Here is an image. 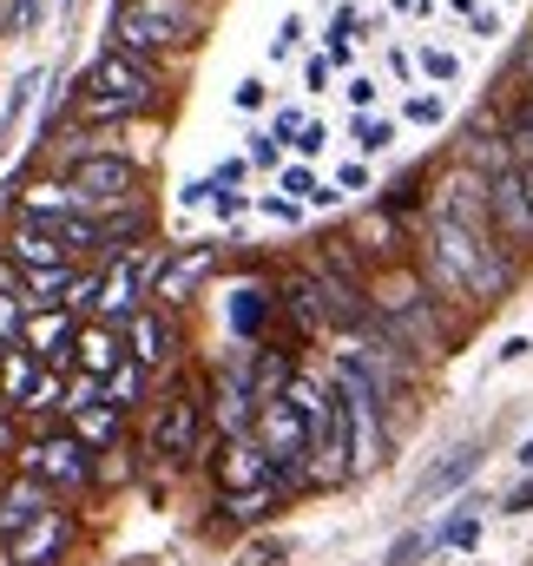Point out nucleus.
I'll return each mask as SVG.
<instances>
[{
  "label": "nucleus",
  "instance_id": "1",
  "mask_svg": "<svg viewBox=\"0 0 533 566\" xmlns=\"http://www.w3.org/2000/svg\"><path fill=\"white\" fill-rule=\"evenodd\" d=\"M113 33H119V53L138 60H158L165 46H185L205 33V13L191 0H119L113 7Z\"/></svg>",
  "mask_w": 533,
  "mask_h": 566
},
{
  "label": "nucleus",
  "instance_id": "2",
  "mask_svg": "<svg viewBox=\"0 0 533 566\" xmlns=\"http://www.w3.org/2000/svg\"><path fill=\"white\" fill-rule=\"evenodd\" d=\"M20 474L27 481H40L53 501H66V494H93V481H100V461H93V448L66 428V434H33L27 448H20Z\"/></svg>",
  "mask_w": 533,
  "mask_h": 566
},
{
  "label": "nucleus",
  "instance_id": "3",
  "mask_svg": "<svg viewBox=\"0 0 533 566\" xmlns=\"http://www.w3.org/2000/svg\"><path fill=\"white\" fill-rule=\"evenodd\" d=\"M158 277V258L151 251H133V258H119L106 277H100V296H93V323H133L138 310H145V290Z\"/></svg>",
  "mask_w": 533,
  "mask_h": 566
},
{
  "label": "nucleus",
  "instance_id": "4",
  "mask_svg": "<svg viewBox=\"0 0 533 566\" xmlns=\"http://www.w3.org/2000/svg\"><path fill=\"white\" fill-rule=\"evenodd\" d=\"M80 93H106V99H126V106H151L158 93V60H138V53H100L80 80Z\"/></svg>",
  "mask_w": 533,
  "mask_h": 566
},
{
  "label": "nucleus",
  "instance_id": "5",
  "mask_svg": "<svg viewBox=\"0 0 533 566\" xmlns=\"http://www.w3.org/2000/svg\"><path fill=\"white\" fill-rule=\"evenodd\" d=\"M133 185H138V171L119 158V151H100V158H86V165L73 171V191L86 198V218H93V211H119V205H133L138 198Z\"/></svg>",
  "mask_w": 533,
  "mask_h": 566
},
{
  "label": "nucleus",
  "instance_id": "6",
  "mask_svg": "<svg viewBox=\"0 0 533 566\" xmlns=\"http://www.w3.org/2000/svg\"><path fill=\"white\" fill-rule=\"evenodd\" d=\"M488 211H494V231H501L514 251H527L533 244V198H527V185H521V165L494 171V185H488Z\"/></svg>",
  "mask_w": 533,
  "mask_h": 566
},
{
  "label": "nucleus",
  "instance_id": "7",
  "mask_svg": "<svg viewBox=\"0 0 533 566\" xmlns=\"http://www.w3.org/2000/svg\"><path fill=\"white\" fill-rule=\"evenodd\" d=\"M151 454L165 461V468H185L191 454H198V402H185V396H171L158 416H151Z\"/></svg>",
  "mask_w": 533,
  "mask_h": 566
},
{
  "label": "nucleus",
  "instance_id": "8",
  "mask_svg": "<svg viewBox=\"0 0 533 566\" xmlns=\"http://www.w3.org/2000/svg\"><path fill=\"white\" fill-rule=\"evenodd\" d=\"M218 488H224V494L276 488V474H270V454L258 448V434H231V441H224V454H218Z\"/></svg>",
  "mask_w": 533,
  "mask_h": 566
},
{
  "label": "nucleus",
  "instance_id": "9",
  "mask_svg": "<svg viewBox=\"0 0 533 566\" xmlns=\"http://www.w3.org/2000/svg\"><path fill=\"white\" fill-rule=\"evenodd\" d=\"M7 258H13L20 271L73 264V258H66V238H60V224H53V218H20V224H13V238H7Z\"/></svg>",
  "mask_w": 533,
  "mask_h": 566
},
{
  "label": "nucleus",
  "instance_id": "10",
  "mask_svg": "<svg viewBox=\"0 0 533 566\" xmlns=\"http://www.w3.org/2000/svg\"><path fill=\"white\" fill-rule=\"evenodd\" d=\"M218 271V244H191L185 258H171V264H158V277H151V296L165 303V310H178L198 283Z\"/></svg>",
  "mask_w": 533,
  "mask_h": 566
},
{
  "label": "nucleus",
  "instance_id": "11",
  "mask_svg": "<svg viewBox=\"0 0 533 566\" xmlns=\"http://www.w3.org/2000/svg\"><path fill=\"white\" fill-rule=\"evenodd\" d=\"M66 547H73V514L66 507H53L40 527H27L7 554H13V566H60L66 560Z\"/></svg>",
  "mask_w": 533,
  "mask_h": 566
},
{
  "label": "nucleus",
  "instance_id": "12",
  "mask_svg": "<svg viewBox=\"0 0 533 566\" xmlns=\"http://www.w3.org/2000/svg\"><path fill=\"white\" fill-rule=\"evenodd\" d=\"M53 514V494L40 488V481H13V488H0V547H13L27 527H40Z\"/></svg>",
  "mask_w": 533,
  "mask_h": 566
},
{
  "label": "nucleus",
  "instance_id": "13",
  "mask_svg": "<svg viewBox=\"0 0 533 566\" xmlns=\"http://www.w3.org/2000/svg\"><path fill=\"white\" fill-rule=\"evenodd\" d=\"M73 336H80L73 310H33V316H27V336H20V343H27V349H33V356L46 363V369H60V363H66V349H73Z\"/></svg>",
  "mask_w": 533,
  "mask_h": 566
},
{
  "label": "nucleus",
  "instance_id": "14",
  "mask_svg": "<svg viewBox=\"0 0 533 566\" xmlns=\"http://www.w3.org/2000/svg\"><path fill=\"white\" fill-rule=\"evenodd\" d=\"M73 363H80V376H113L119 363H126V336L113 329V323H80V336H73Z\"/></svg>",
  "mask_w": 533,
  "mask_h": 566
},
{
  "label": "nucleus",
  "instance_id": "15",
  "mask_svg": "<svg viewBox=\"0 0 533 566\" xmlns=\"http://www.w3.org/2000/svg\"><path fill=\"white\" fill-rule=\"evenodd\" d=\"M481 461H488V454H481V441H461L454 454H441V461H435V468L421 474V488H415V501L428 507V501H441V494H454V488H468V481L481 474Z\"/></svg>",
  "mask_w": 533,
  "mask_h": 566
},
{
  "label": "nucleus",
  "instance_id": "16",
  "mask_svg": "<svg viewBox=\"0 0 533 566\" xmlns=\"http://www.w3.org/2000/svg\"><path fill=\"white\" fill-rule=\"evenodd\" d=\"M40 376H46V363H40L27 343H20V349H7V356H0V402H7V409H27V396H33V382H40Z\"/></svg>",
  "mask_w": 533,
  "mask_h": 566
},
{
  "label": "nucleus",
  "instance_id": "17",
  "mask_svg": "<svg viewBox=\"0 0 533 566\" xmlns=\"http://www.w3.org/2000/svg\"><path fill=\"white\" fill-rule=\"evenodd\" d=\"M126 343H133V363L151 376L165 356H171V336H165V316H151V310H138L133 323H126Z\"/></svg>",
  "mask_w": 533,
  "mask_h": 566
},
{
  "label": "nucleus",
  "instance_id": "18",
  "mask_svg": "<svg viewBox=\"0 0 533 566\" xmlns=\"http://www.w3.org/2000/svg\"><path fill=\"white\" fill-rule=\"evenodd\" d=\"M218 507H224V521H238V527H258V521H270V514L283 507V488H251V494H224Z\"/></svg>",
  "mask_w": 533,
  "mask_h": 566
},
{
  "label": "nucleus",
  "instance_id": "19",
  "mask_svg": "<svg viewBox=\"0 0 533 566\" xmlns=\"http://www.w3.org/2000/svg\"><path fill=\"white\" fill-rule=\"evenodd\" d=\"M481 541V501H461L441 527H435V547H454V554H468Z\"/></svg>",
  "mask_w": 533,
  "mask_h": 566
},
{
  "label": "nucleus",
  "instance_id": "20",
  "mask_svg": "<svg viewBox=\"0 0 533 566\" xmlns=\"http://www.w3.org/2000/svg\"><path fill=\"white\" fill-rule=\"evenodd\" d=\"M145 382H151V376H145V369L133 363V356H126V363H119V369L106 376V409H119V416H133L138 402H145Z\"/></svg>",
  "mask_w": 533,
  "mask_h": 566
},
{
  "label": "nucleus",
  "instance_id": "21",
  "mask_svg": "<svg viewBox=\"0 0 533 566\" xmlns=\"http://www.w3.org/2000/svg\"><path fill=\"white\" fill-rule=\"evenodd\" d=\"M119 428H126V416H119V409H106V402H100V409H86V416H73V434H80L93 454H100V448H113V441H119Z\"/></svg>",
  "mask_w": 533,
  "mask_h": 566
},
{
  "label": "nucleus",
  "instance_id": "22",
  "mask_svg": "<svg viewBox=\"0 0 533 566\" xmlns=\"http://www.w3.org/2000/svg\"><path fill=\"white\" fill-rule=\"evenodd\" d=\"M276 191H283V198H296V205H316L330 185H323L310 165H283V171H276Z\"/></svg>",
  "mask_w": 533,
  "mask_h": 566
},
{
  "label": "nucleus",
  "instance_id": "23",
  "mask_svg": "<svg viewBox=\"0 0 533 566\" xmlns=\"http://www.w3.org/2000/svg\"><path fill=\"white\" fill-rule=\"evenodd\" d=\"M100 402H106V382H100V376H66V396H60L66 422H73V416H86V409H100Z\"/></svg>",
  "mask_w": 533,
  "mask_h": 566
},
{
  "label": "nucleus",
  "instance_id": "24",
  "mask_svg": "<svg viewBox=\"0 0 533 566\" xmlns=\"http://www.w3.org/2000/svg\"><path fill=\"white\" fill-rule=\"evenodd\" d=\"M138 106H126V99H106V93H86L80 99V119L86 126H113V119H133Z\"/></svg>",
  "mask_w": 533,
  "mask_h": 566
},
{
  "label": "nucleus",
  "instance_id": "25",
  "mask_svg": "<svg viewBox=\"0 0 533 566\" xmlns=\"http://www.w3.org/2000/svg\"><path fill=\"white\" fill-rule=\"evenodd\" d=\"M356 145H363L369 158H376V151H389V145H396V119H376V113H363V119H356Z\"/></svg>",
  "mask_w": 533,
  "mask_h": 566
},
{
  "label": "nucleus",
  "instance_id": "26",
  "mask_svg": "<svg viewBox=\"0 0 533 566\" xmlns=\"http://www.w3.org/2000/svg\"><path fill=\"white\" fill-rule=\"evenodd\" d=\"M40 80H46V73H27V80H20V86H13V93H7V113H0V139H7V133H13V126H20V113H27V106H33V86H40Z\"/></svg>",
  "mask_w": 533,
  "mask_h": 566
},
{
  "label": "nucleus",
  "instance_id": "27",
  "mask_svg": "<svg viewBox=\"0 0 533 566\" xmlns=\"http://www.w3.org/2000/svg\"><path fill=\"white\" fill-rule=\"evenodd\" d=\"M40 20H46V0H7V13H0L7 33H33Z\"/></svg>",
  "mask_w": 533,
  "mask_h": 566
},
{
  "label": "nucleus",
  "instance_id": "28",
  "mask_svg": "<svg viewBox=\"0 0 533 566\" xmlns=\"http://www.w3.org/2000/svg\"><path fill=\"white\" fill-rule=\"evenodd\" d=\"M508 158L514 165H533V99L514 113V133H508Z\"/></svg>",
  "mask_w": 533,
  "mask_h": 566
},
{
  "label": "nucleus",
  "instance_id": "29",
  "mask_svg": "<svg viewBox=\"0 0 533 566\" xmlns=\"http://www.w3.org/2000/svg\"><path fill=\"white\" fill-rule=\"evenodd\" d=\"M415 66H421V73H428V80H441V86H448V80H454V73H461V60H454V53H448V46H421V53H415Z\"/></svg>",
  "mask_w": 533,
  "mask_h": 566
},
{
  "label": "nucleus",
  "instance_id": "30",
  "mask_svg": "<svg viewBox=\"0 0 533 566\" xmlns=\"http://www.w3.org/2000/svg\"><path fill=\"white\" fill-rule=\"evenodd\" d=\"M428 547H435V534H421V527H415V534H401L396 547H389V560H383V566H415Z\"/></svg>",
  "mask_w": 533,
  "mask_h": 566
},
{
  "label": "nucleus",
  "instance_id": "31",
  "mask_svg": "<svg viewBox=\"0 0 533 566\" xmlns=\"http://www.w3.org/2000/svg\"><path fill=\"white\" fill-rule=\"evenodd\" d=\"M303 126H310V119H303L296 106H283V113L270 119V139H276V145H296V139H303Z\"/></svg>",
  "mask_w": 533,
  "mask_h": 566
},
{
  "label": "nucleus",
  "instance_id": "32",
  "mask_svg": "<svg viewBox=\"0 0 533 566\" xmlns=\"http://www.w3.org/2000/svg\"><path fill=\"white\" fill-rule=\"evenodd\" d=\"M408 126H441V99L435 93H415L408 99Z\"/></svg>",
  "mask_w": 533,
  "mask_h": 566
},
{
  "label": "nucleus",
  "instance_id": "33",
  "mask_svg": "<svg viewBox=\"0 0 533 566\" xmlns=\"http://www.w3.org/2000/svg\"><path fill=\"white\" fill-rule=\"evenodd\" d=\"M376 93H383V86H376L369 73H356V80H349V106H356V113H369V106H376Z\"/></svg>",
  "mask_w": 533,
  "mask_h": 566
},
{
  "label": "nucleus",
  "instance_id": "34",
  "mask_svg": "<svg viewBox=\"0 0 533 566\" xmlns=\"http://www.w3.org/2000/svg\"><path fill=\"white\" fill-rule=\"evenodd\" d=\"M501 514H533V474L521 481V488H508V494H501Z\"/></svg>",
  "mask_w": 533,
  "mask_h": 566
},
{
  "label": "nucleus",
  "instance_id": "35",
  "mask_svg": "<svg viewBox=\"0 0 533 566\" xmlns=\"http://www.w3.org/2000/svg\"><path fill=\"white\" fill-rule=\"evenodd\" d=\"M296 33H303V20L290 13V20L276 27V40H270V53H276V60H283V53H296Z\"/></svg>",
  "mask_w": 533,
  "mask_h": 566
},
{
  "label": "nucleus",
  "instance_id": "36",
  "mask_svg": "<svg viewBox=\"0 0 533 566\" xmlns=\"http://www.w3.org/2000/svg\"><path fill=\"white\" fill-rule=\"evenodd\" d=\"M323 145H330V126H323V119H310V126H303V139H296V151L310 158V151H323Z\"/></svg>",
  "mask_w": 533,
  "mask_h": 566
},
{
  "label": "nucleus",
  "instance_id": "37",
  "mask_svg": "<svg viewBox=\"0 0 533 566\" xmlns=\"http://www.w3.org/2000/svg\"><path fill=\"white\" fill-rule=\"evenodd\" d=\"M336 185H343V191H363V185H369V165H363V158H349V165L336 171Z\"/></svg>",
  "mask_w": 533,
  "mask_h": 566
},
{
  "label": "nucleus",
  "instance_id": "38",
  "mask_svg": "<svg viewBox=\"0 0 533 566\" xmlns=\"http://www.w3.org/2000/svg\"><path fill=\"white\" fill-rule=\"evenodd\" d=\"M276 151H283V145L270 139V133H251V165H276Z\"/></svg>",
  "mask_w": 533,
  "mask_h": 566
},
{
  "label": "nucleus",
  "instance_id": "39",
  "mask_svg": "<svg viewBox=\"0 0 533 566\" xmlns=\"http://www.w3.org/2000/svg\"><path fill=\"white\" fill-rule=\"evenodd\" d=\"M389 73H396V80H408V86H415V53H408V46H389Z\"/></svg>",
  "mask_w": 533,
  "mask_h": 566
},
{
  "label": "nucleus",
  "instance_id": "40",
  "mask_svg": "<svg viewBox=\"0 0 533 566\" xmlns=\"http://www.w3.org/2000/svg\"><path fill=\"white\" fill-rule=\"evenodd\" d=\"M238 106L258 113V106H264V80H244V86H238Z\"/></svg>",
  "mask_w": 533,
  "mask_h": 566
},
{
  "label": "nucleus",
  "instance_id": "41",
  "mask_svg": "<svg viewBox=\"0 0 533 566\" xmlns=\"http://www.w3.org/2000/svg\"><path fill=\"white\" fill-rule=\"evenodd\" d=\"M211 205H218V211H224V218H238V211H244V205H251V198H244V191H211Z\"/></svg>",
  "mask_w": 533,
  "mask_h": 566
},
{
  "label": "nucleus",
  "instance_id": "42",
  "mask_svg": "<svg viewBox=\"0 0 533 566\" xmlns=\"http://www.w3.org/2000/svg\"><path fill=\"white\" fill-rule=\"evenodd\" d=\"M276 560H283V547H270V541H258V547L244 554V566H276Z\"/></svg>",
  "mask_w": 533,
  "mask_h": 566
},
{
  "label": "nucleus",
  "instance_id": "43",
  "mask_svg": "<svg viewBox=\"0 0 533 566\" xmlns=\"http://www.w3.org/2000/svg\"><path fill=\"white\" fill-rule=\"evenodd\" d=\"M303 80H310V93H323V86H330V60H323V53H316V60H310V73H303Z\"/></svg>",
  "mask_w": 533,
  "mask_h": 566
},
{
  "label": "nucleus",
  "instance_id": "44",
  "mask_svg": "<svg viewBox=\"0 0 533 566\" xmlns=\"http://www.w3.org/2000/svg\"><path fill=\"white\" fill-rule=\"evenodd\" d=\"M527 349H533L527 336H508V343H501V363H521V356H527Z\"/></svg>",
  "mask_w": 533,
  "mask_h": 566
},
{
  "label": "nucleus",
  "instance_id": "45",
  "mask_svg": "<svg viewBox=\"0 0 533 566\" xmlns=\"http://www.w3.org/2000/svg\"><path fill=\"white\" fill-rule=\"evenodd\" d=\"M7 448H13V409L0 402V454H7Z\"/></svg>",
  "mask_w": 533,
  "mask_h": 566
},
{
  "label": "nucleus",
  "instance_id": "46",
  "mask_svg": "<svg viewBox=\"0 0 533 566\" xmlns=\"http://www.w3.org/2000/svg\"><path fill=\"white\" fill-rule=\"evenodd\" d=\"M389 7H396V13H408V20H421V13H428V0H389Z\"/></svg>",
  "mask_w": 533,
  "mask_h": 566
},
{
  "label": "nucleus",
  "instance_id": "47",
  "mask_svg": "<svg viewBox=\"0 0 533 566\" xmlns=\"http://www.w3.org/2000/svg\"><path fill=\"white\" fill-rule=\"evenodd\" d=\"M448 7H454V13H468V20L481 13V0H448Z\"/></svg>",
  "mask_w": 533,
  "mask_h": 566
},
{
  "label": "nucleus",
  "instance_id": "48",
  "mask_svg": "<svg viewBox=\"0 0 533 566\" xmlns=\"http://www.w3.org/2000/svg\"><path fill=\"white\" fill-rule=\"evenodd\" d=\"M514 461H521V468L533 474V441H521V454H514Z\"/></svg>",
  "mask_w": 533,
  "mask_h": 566
},
{
  "label": "nucleus",
  "instance_id": "49",
  "mask_svg": "<svg viewBox=\"0 0 533 566\" xmlns=\"http://www.w3.org/2000/svg\"><path fill=\"white\" fill-rule=\"evenodd\" d=\"M0 356H7V336H0Z\"/></svg>",
  "mask_w": 533,
  "mask_h": 566
}]
</instances>
